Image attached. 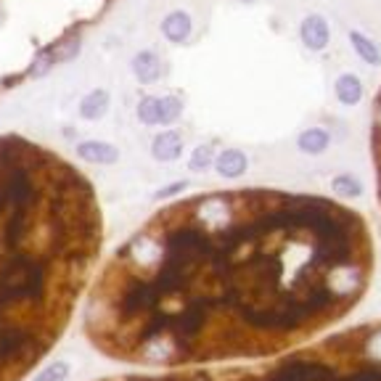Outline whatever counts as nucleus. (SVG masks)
Wrapping results in <instances>:
<instances>
[{
  "label": "nucleus",
  "instance_id": "nucleus-1",
  "mask_svg": "<svg viewBox=\"0 0 381 381\" xmlns=\"http://www.w3.org/2000/svg\"><path fill=\"white\" fill-rule=\"evenodd\" d=\"M362 217L323 196L244 188L162 212L117 251L85 313L132 365L265 353L360 297Z\"/></svg>",
  "mask_w": 381,
  "mask_h": 381
},
{
  "label": "nucleus",
  "instance_id": "nucleus-2",
  "mask_svg": "<svg viewBox=\"0 0 381 381\" xmlns=\"http://www.w3.org/2000/svg\"><path fill=\"white\" fill-rule=\"evenodd\" d=\"M95 244L88 180L0 140V381H24L56 347Z\"/></svg>",
  "mask_w": 381,
  "mask_h": 381
},
{
  "label": "nucleus",
  "instance_id": "nucleus-3",
  "mask_svg": "<svg viewBox=\"0 0 381 381\" xmlns=\"http://www.w3.org/2000/svg\"><path fill=\"white\" fill-rule=\"evenodd\" d=\"M339 368L318 355H291L262 371L177 373V376H109L98 381H336Z\"/></svg>",
  "mask_w": 381,
  "mask_h": 381
},
{
  "label": "nucleus",
  "instance_id": "nucleus-4",
  "mask_svg": "<svg viewBox=\"0 0 381 381\" xmlns=\"http://www.w3.org/2000/svg\"><path fill=\"white\" fill-rule=\"evenodd\" d=\"M299 38L310 51H325L328 40H331V29H328V21L318 14H310L305 16L302 27H299Z\"/></svg>",
  "mask_w": 381,
  "mask_h": 381
},
{
  "label": "nucleus",
  "instance_id": "nucleus-5",
  "mask_svg": "<svg viewBox=\"0 0 381 381\" xmlns=\"http://www.w3.org/2000/svg\"><path fill=\"white\" fill-rule=\"evenodd\" d=\"M191 32H194V21L188 16L186 11H169L167 16L162 19V35L169 40V43H186L191 38Z\"/></svg>",
  "mask_w": 381,
  "mask_h": 381
},
{
  "label": "nucleus",
  "instance_id": "nucleus-6",
  "mask_svg": "<svg viewBox=\"0 0 381 381\" xmlns=\"http://www.w3.org/2000/svg\"><path fill=\"white\" fill-rule=\"evenodd\" d=\"M180 154H183V138L175 130L159 132L154 143H151V157L157 162H175Z\"/></svg>",
  "mask_w": 381,
  "mask_h": 381
},
{
  "label": "nucleus",
  "instance_id": "nucleus-7",
  "mask_svg": "<svg viewBox=\"0 0 381 381\" xmlns=\"http://www.w3.org/2000/svg\"><path fill=\"white\" fill-rule=\"evenodd\" d=\"M77 157L93 162V165H112L120 159V151L103 140H83V143H77Z\"/></svg>",
  "mask_w": 381,
  "mask_h": 381
},
{
  "label": "nucleus",
  "instance_id": "nucleus-8",
  "mask_svg": "<svg viewBox=\"0 0 381 381\" xmlns=\"http://www.w3.org/2000/svg\"><path fill=\"white\" fill-rule=\"evenodd\" d=\"M132 75L138 77V83L154 85L162 77V61L154 51H140L132 58Z\"/></svg>",
  "mask_w": 381,
  "mask_h": 381
},
{
  "label": "nucleus",
  "instance_id": "nucleus-9",
  "mask_svg": "<svg viewBox=\"0 0 381 381\" xmlns=\"http://www.w3.org/2000/svg\"><path fill=\"white\" fill-rule=\"evenodd\" d=\"M371 149H373V162H376V188H379V202H381V88L376 90V95H373Z\"/></svg>",
  "mask_w": 381,
  "mask_h": 381
},
{
  "label": "nucleus",
  "instance_id": "nucleus-10",
  "mask_svg": "<svg viewBox=\"0 0 381 381\" xmlns=\"http://www.w3.org/2000/svg\"><path fill=\"white\" fill-rule=\"evenodd\" d=\"M246 167H249V162H246V154H244V151H239V149L223 151V154L217 157V162H214V169H217V175L228 177V180H233V177H241L244 172H246Z\"/></svg>",
  "mask_w": 381,
  "mask_h": 381
},
{
  "label": "nucleus",
  "instance_id": "nucleus-11",
  "mask_svg": "<svg viewBox=\"0 0 381 381\" xmlns=\"http://www.w3.org/2000/svg\"><path fill=\"white\" fill-rule=\"evenodd\" d=\"M106 112H109V93L101 88L90 90L80 101V117H85V120H101V117H106Z\"/></svg>",
  "mask_w": 381,
  "mask_h": 381
},
{
  "label": "nucleus",
  "instance_id": "nucleus-12",
  "mask_svg": "<svg viewBox=\"0 0 381 381\" xmlns=\"http://www.w3.org/2000/svg\"><path fill=\"white\" fill-rule=\"evenodd\" d=\"M350 43H353L355 53H357V56H360L368 66H379L381 64V48L376 46V43H373L368 35H362V32L353 29V32H350Z\"/></svg>",
  "mask_w": 381,
  "mask_h": 381
},
{
  "label": "nucleus",
  "instance_id": "nucleus-13",
  "mask_svg": "<svg viewBox=\"0 0 381 381\" xmlns=\"http://www.w3.org/2000/svg\"><path fill=\"white\" fill-rule=\"evenodd\" d=\"M328 132L323 127H307L302 135L297 138V146L302 154H310V157H318V154H323L328 149Z\"/></svg>",
  "mask_w": 381,
  "mask_h": 381
},
{
  "label": "nucleus",
  "instance_id": "nucleus-14",
  "mask_svg": "<svg viewBox=\"0 0 381 381\" xmlns=\"http://www.w3.org/2000/svg\"><path fill=\"white\" fill-rule=\"evenodd\" d=\"M336 98H339V103H344V106H355V103H360L362 98V83L360 77L355 75H342L339 80H336Z\"/></svg>",
  "mask_w": 381,
  "mask_h": 381
},
{
  "label": "nucleus",
  "instance_id": "nucleus-15",
  "mask_svg": "<svg viewBox=\"0 0 381 381\" xmlns=\"http://www.w3.org/2000/svg\"><path fill=\"white\" fill-rule=\"evenodd\" d=\"M183 114V101L177 95H162L159 98V125H172Z\"/></svg>",
  "mask_w": 381,
  "mask_h": 381
},
{
  "label": "nucleus",
  "instance_id": "nucleus-16",
  "mask_svg": "<svg viewBox=\"0 0 381 381\" xmlns=\"http://www.w3.org/2000/svg\"><path fill=\"white\" fill-rule=\"evenodd\" d=\"M360 350L365 355V360L381 362V328H373V331H368V334L362 336Z\"/></svg>",
  "mask_w": 381,
  "mask_h": 381
},
{
  "label": "nucleus",
  "instance_id": "nucleus-17",
  "mask_svg": "<svg viewBox=\"0 0 381 381\" xmlns=\"http://www.w3.org/2000/svg\"><path fill=\"white\" fill-rule=\"evenodd\" d=\"M138 120L143 122V125H149V127L159 125V98L157 95H146V98H140Z\"/></svg>",
  "mask_w": 381,
  "mask_h": 381
},
{
  "label": "nucleus",
  "instance_id": "nucleus-18",
  "mask_svg": "<svg viewBox=\"0 0 381 381\" xmlns=\"http://www.w3.org/2000/svg\"><path fill=\"white\" fill-rule=\"evenodd\" d=\"M334 191L339 196H344V199H357V196L362 194V186L355 180L353 175H339V177H334Z\"/></svg>",
  "mask_w": 381,
  "mask_h": 381
},
{
  "label": "nucleus",
  "instance_id": "nucleus-19",
  "mask_svg": "<svg viewBox=\"0 0 381 381\" xmlns=\"http://www.w3.org/2000/svg\"><path fill=\"white\" fill-rule=\"evenodd\" d=\"M342 381H381V362H371L353 373H342Z\"/></svg>",
  "mask_w": 381,
  "mask_h": 381
},
{
  "label": "nucleus",
  "instance_id": "nucleus-20",
  "mask_svg": "<svg viewBox=\"0 0 381 381\" xmlns=\"http://www.w3.org/2000/svg\"><path fill=\"white\" fill-rule=\"evenodd\" d=\"M212 162H214L212 146H199V149H194V154H191V169H196V172L212 167Z\"/></svg>",
  "mask_w": 381,
  "mask_h": 381
},
{
  "label": "nucleus",
  "instance_id": "nucleus-21",
  "mask_svg": "<svg viewBox=\"0 0 381 381\" xmlns=\"http://www.w3.org/2000/svg\"><path fill=\"white\" fill-rule=\"evenodd\" d=\"M53 61H56V56H53V51H43L38 58H35V64H32V69H29V75L32 77H40L46 75V72H51V66H53Z\"/></svg>",
  "mask_w": 381,
  "mask_h": 381
},
{
  "label": "nucleus",
  "instance_id": "nucleus-22",
  "mask_svg": "<svg viewBox=\"0 0 381 381\" xmlns=\"http://www.w3.org/2000/svg\"><path fill=\"white\" fill-rule=\"evenodd\" d=\"M66 373H69V365H66V362H51L48 368H43L38 381H64Z\"/></svg>",
  "mask_w": 381,
  "mask_h": 381
},
{
  "label": "nucleus",
  "instance_id": "nucleus-23",
  "mask_svg": "<svg viewBox=\"0 0 381 381\" xmlns=\"http://www.w3.org/2000/svg\"><path fill=\"white\" fill-rule=\"evenodd\" d=\"M186 186H188L186 180H180V183H172V186H165V188H162V191L157 194V199H159V202H162V199H169V196L180 194V191H183Z\"/></svg>",
  "mask_w": 381,
  "mask_h": 381
},
{
  "label": "nucleus",
  "instance_id": "nucleus-24",
  "mask_svg": "<svg viewBox=\"0 0 381 381\" xmlns=\"http://www.w3.org/2000/svg\"><path fill=\"white\" fill-rule=\"evenodd\" d=\"M241 3H257V0H241Z\"/></svg>",
  "mask_w": 381,
  "mask_h": 381
}]
</instances>
